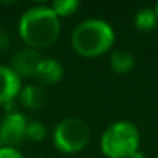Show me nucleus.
Instances as JSON below:
<instances>
[{
    "label": "nucleus",
    "mask_w": 158,
    "mask_h": 158,
    "mask_svg": "<svg viewBox=\"0 0 158 158\" xmlns=\"http://www.w3.org/2000/svg\"><path fill=\"white\" fill-rule=\"evenodd\" d=\"M19 34L27 47L42 50L53 45L60 34V19L50 6H33L19 20Z\"/></svg>",
    "instance_id": "f257e3e1"
},
{
    "label": "nucleus",
    "mask_w": 158,
    "mask_h": 158,
    "mask_svg": "<svg viewBox=\"0 0 158 158\" xmlns=\"http://www.w3.org/2000/svg\"><path fill=\"white\" fill-rule=\"evenodd\" d=\"M115 44L112 25L101 19H87L71 33L73 50L84 57H96L107 53Z\"/></svg>",
    "instance_id": "f03ea898"
},
{
    "label": "nucleus",
    "mask_w": 158,
    "mask_h": 158,
    "mask_svg": "<svg viewBox=\"0 0 158 158\" xmlns=\"http://www.w3.org/2000/svg\"><path fill=\"white\" fill-rule=\"evenodd\" d=\"M139 147V130L130 121L110 124L101 136V150L107 158H132Z\"/></svg>",
    "instance_id": "7ed1b4c3"
},
{
    "label": "nucleus",
    "mask_w": 158,
    "mask_h": 158,
    "mask_svg": "<svg viewBox=\"0 0 158 158\" xmlns=\"http://www.w3.org/2000/svg\"><path fill=\"white\" fill-rule=\"evenodd\" d=\"M90 141V129L81 118H65L59 121L53 132L54 147L62 153H77Z\"/></svg>",
    "instance_id": "20e7f679"
},
{
    "label": "nucleus",
    "mask_w": 158,
    "mask_h": 158,
    "mask_svg": "<svg viewBox=\"0 0 158 158\" xmlns=\"http://www.w3.org/2000/svg\"><path fill=\"white\" fill-rule=\"evenodd\" d=\"M27 118L19 112H10L0 124V144L2 147H14L25 138Z\"/></svg>",
    "instance_id": "39448f33"
},
{
    "label": "nucleus",
    "mask_w": 158,
    "mask_h": 158,
    "mask_svg": "<svg viewBox=\"0 0 158 158\" xmlns=\"http://www.w3.org/2000/svg\"><path fill=\"white\" fill-rule=\"evenodd\" d=\"M40 60H42L40 53L34 48L27 47V48H23V50H20L14 54L11 68L17 73V76L20 79L22 77H31V76H34L36 68L40 64Z\"/></svg>",
    "instance_id": "423d86ee"
},
{
    "label": "nucleus",
    "mask_w": 158,
    "mask_h": 158,
    "mask_svg": "<svg viewBox=\"0 0 158 158\" xmlns=\"http://www.w3.org/2000/svg\"><path fill=\"white\" fill-rule=\"evenodd\" d=\"M22 90V79L6 65H0V104H8L19 96Z\"/></svg>",
    "instance_id": "0eeeda50"
},
{
    "label": "nucleus",
    "mask_w": 158,
    "mask_h": 158,
    "mask_svg": "<svg viewBox=\"0 0 158 158\" xmlns=\"http://www.w3.org/2000/svg\"><path fill=\"white\" fill-rule=\"evenodd\" d=\"M34 77L40 85H54L64 77V67L53 57H42L36 68Z\"/></svg>",
    "instance_id": "6e6552de"
},
{
    "label": "nucleus",
    "mask_w": 158,
    "mask_h": 158,
    "mask_svg": "<svg viewBox=\"0 0 158 158\" xmlns=\"http://www.w3.org/2000/svg\"><path fill=\"white\" fill-rule=\"evenodd\" d=\"M20 102L23 107L30 109V110H40L45 104H47V93L42 87L36 85V84H28L25 87H22L20 93H19Z\"/></svg>",
    "instance_id": "1a4fd4ad"
},
{
    "label": "nucleus",
    "mask_w": 158,
    "mask_h": 158,
    "mask_svg": "<svg viewBox=\"0 0 158 158\" xmlns=\"http://www.w3.org/2000/svg\"><path fill=\"white\" fill-rule=\"evenodd\" d=\"M135 65V59L132 56V53H129L127 50H115L110 54V67L115 73L118 74H126L129 73Z\"/></svg>",
    "instance_id": "9d476101"
},
{
    "label": "nucleus",
    "mask_w": 158,
    "mask_h": 158,
    "mask_svg": "<svg viewBox=\"0 0 158 158\" xmlns=\"http://www.w3.org/2000/svg\"><path fill=\"white\" fill-rule=\"evenodd\" d=\"M158 23V17H156V13L153 8H141L136 16H135V27L136 30L146 33V31H152Z\"/></svg>",
    "instance_id": "9b49d317"
},
{
    "label": "nucleus",
    "mask_w": 158,
    "mask_h": 158,
    "mask_svg": "<svg viewBox=\"0 0 158 158\" xmlns=\"http://www.w3.org/2000/svg\"><path fill=\"white\" fill-rule=\"evenodd\" d=\"M50 8L54 11V14L60 17H70L79 10V2L77 0H54L50 5Z\"/></svg>",
    "instance_id": "f8f14e48"
},
{
    "label": "nucleus",
    "mask_w": 158,
    "mask_h": 158,
    "mask_svg": "<svg viewBox=\"0 0 158 158\" xmlns=\"http://www.w3.org/2000/svg\"><path fill=\"white\" fill-rule=\"evenodd\" d=\"M47 136V127L40 121H30L27 124V132L25 138H28L33 143H40Z\"/></svg>",
    "instance_id": "ddd939ff"
},
{
    "label": "nucleus",
    "mask_w": 158,
    "mask_h": 158,
    "mask_svg": "<svg viewBox=\"0 0 158 158\" xmlns=\"http://www.w3.org/2000/svg\"><path fill=\"white\" fill-rule=\"evenodd\" d=\"M0 158H25L14 147H0Z\"/></svg>",
    "instance_id": "4468645a"
},
{
    "label": "nucleus",
    "mask_w": 158,
    "mask_h": 158,
    "mask_svg": "<svg viewBox=\"0 0 158 158\" xmlns=\"http://www.w3.org/2000/svg\"><path fill=\"white\" fill-rule=\"evenodd\" d=\"M132 158H146V155H144V153H141V152L138 150L136 153H133V156H132Z\"/></svg>",
    "instance_id": "2eb2a0df"
},
{
    "label": "nucleus",
    "mask_w": 158,
    "mask_h": 158,
    "mask_svg": "<svg viewBox=\"0 0 158 158\" xmlns=\"http://www.w3.org/2000/svg\"><path fill=\"white\" fill-rule=\"evenodd\" d=\"M153 10H155V13H156V17H158V2H156V5H155V8H153Z\"/></svg>",
    "instance_id": "dca6fc26"
},
{
    "label": "nucleus",
    "mask_w": 158,
    "mask_h": 158,
    "mask_svg": "<svg viewBox=\"0 0 158 158\" xmlns=\"http://www.w3.org/2000/svg\"><path fill=\"white\" fill-rule=\"evenodd\" d=\"M0 37H2V30H0Z\"/></svg>",
    "instance_id": "f3484780"
}]
</instances>
